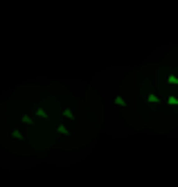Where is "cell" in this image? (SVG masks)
<instances>
[{
	"mask_svg": "<svg viewBox=\"0 0 178 187\" xmlns=\"http://www.w3.org/2000/svg\"><path fill=\"white\" fill-rule=\"evenodd\" d=\"M167 104H169V106H178V97H176V95H171L169 99H167Z\"/></svg>",
	"mask_w": 178,
	"mask_h": 187,
	"instance_id": "6da1fadb",
	"label": "cell"
},
{
	"mask_svg": "<svg viewBox=\"0 0 178 187\" xmlns=\"http://www.w3.org/2000/svg\"><path fill=\"white\" fill-rule=\"evenodd\" d=\"M147 101H149V104H158V95H153V92H151V95L147 97Z\"/></svg>",
	"mask_w": 178,
	"mask_h": 187,
	"instance_id": "7a4b0ae2",
	"label": "cell"
},
{
	"mask_svg": "<svg viewBox=\"0 0 178 187\" xmlns=\"http://www.w3.org/2000/svg\"><path fill=\"white\" fill-rule=\"evenodd\" d=\"M36 115H39L41 119H45V117H48V113H45V108H36Z\"/></svg>",
	"mask_w": 178,
	"mask_h": 187,
	"instance_id": "3957f363",
	"label": "cell"
},
{
	"mask_svg": "<svg viewBox=\"0 0 178 187\" xmlns=\"http://www.w3.org/2000/svg\"><path fill=\"white\" fill-rule=\"evenodd\" d=\"M167 81H169L171 86H178V77H176V74H169V79H167Z\"/></svg>",
	"mask_w": 178,
	"mask_h": 187,
	"instance_id": "277c9868",
	"label": "cell"
},
{
	"mask_svg": "<svg viewBox=\"0 0 178 187\" xmlns=\"http://www.w3.org/2000/svg\"><path fill=\"white\" fill-rule=\"evenodd\" d=\"M115 104H117V106H122V108H124V106H126V101H124V99H122V97H115Z\"/></svg>",
	"mask_w": 178,
	"mask_h": 187,
	"instance_id": "5b68a950",
	"label": "cell"
},
{
	"mask_svg": "<svg viewBox=\"0 0 178 187\" xmlns=\"http://www.w3.org/2000/svg\"><path fill=\"white\" fill-rule=\"evenodd\" d=\"M63 117H68V119H72L74 115H72V110H70V108H65V110H63Z\"/></svg>",
	"mask_w": 178,
	"mask_h": 187,
	"instance_id": "8992f818",
	"label": "cell"
},
{
	"mask_svg": "<svg viewBox=\"0 0 178 187\" xmlns=\"http://www.w3.org/2000/svg\"><path fill=\"white\" fill-rule=\"evenodd\" d=\"M57 131H59V133H61V135H68V129H65V126H63V124H61V126H59V129H57Z\"/></svg>",
	"mask_w": 178,
	"mask_h": 187,
	"instance_id": "52a82bcc",
	"label": "cell"
},
{
	"mask_svg": "<svg viewBox=\"0 0 178 187\" xmlns=\"http://www.w3.org/2000/svg\"><path fill=\"white\" fill-rule=\"evenodd\" d=\"M23 122H25V124H34V122H32V117H30V115H23Z\"/></svg>",
	"mask_w": 178,
	"mask_h": 187,
	"instance_id": "ba28073f",
	"label": "cell"
},
{
	"mask_svg": "<svg viewBox=\"0 0 178 187\" xmlns=\"http://www.w3.org/2000/svg\"><path fill=\"white\" fill-rule=\"evenodd\" d=\"M16 140H23V133H21V131H14V133H12Z\"/></svg>",
	"mask_w": 178,
	"mask_h": 187,
	"instance_id": "9c48e42d",
	"label": "cell"
}]
</instances>
